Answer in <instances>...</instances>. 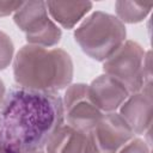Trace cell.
Wrapping results in <instances>:
<instances>
[{"label": "cell", "instance_id": "6da1fadb", "mask_svg": "<svg viewBox=\"0 0 153 153\" xmlns=\"http://www.w3.org/2000/svg\"><path fill=\"white\" fill-rule=\"evenodd\" d=\"M63 121L57 93L13 87L0 109V146L16 153L43 149Z\"/></svg>", "mask_w": 153, "mask_h": 153}, {"label": "cell", "instance_id": "7a4b0ae2", "mask_svg": "<svg viewBox=\"0 0 153 153\" xmlns=\"http://www.w3.org/2000/svg\"><path fill=\"white\" fill-rule=\"evenodd\" d=\"M71 55L60 48H43L25 44L13 60V75L19 87L57 93L73 80Z\"/></svg>", "mask_w": 153, "mask_h": 153}, {"label": "cell", "instance_id": "3957f363", "mask_svg": "<svg viewBox=\"0 0 153 153\" xmlns=\"http://www.w3.org/2000/svg\"><path fill=\"white\" fill-rule=\"evenodd\" d=\"M126 25L114 14L94 11L74 30V39L91 59L104 62L126 41Z\"/></svg>", "mask_w": 153, "mask_h": 153}, {"label": "cell", "instance_id": "277c9868", "mask_svg": "<svg viewBox=\"0 0 153 153\" xmlns=\"http://www.w3.org/2000/svg\"><path fill=\"white\" fill-rule=\"evenodd\" d=\"M146 51L135 41L124 43L103 62L104 74L111 76L131 93L140 92L145 85L143 65Z\"/></svg>", "mask_w": 153, "mask_h": 153}, {"label": "cell", "instance_id": "5b68a950", "mask_svg": "<svg viewBox=\"0 0 153 153\" xmlns=\"http://www.w3.org/2000/svg\"><path fill=\"white\" fill-rule=\"evenodd\" d=\"M13 20L25 33L27 44L49 48L61 41L62 31L49 18L45 1H23Z\"/></svg>", "mask_w": 153, "mask_h": 153}, {"label": "cell", "instance_id": "8992f818", "mask_svg": "<svg viewBox=\"0 0 153 153\" xmlns=\"http://www.w3.org/2000/svg\"><path fill=\"white\" fill-rule=\"evenodd\" d=\"M67 124L79 131L88 134L100 120L103 112L93 104L88 94V85L71 84L62 98Z\"/></svg>", "mask_w": 153, "mask_h": 153}, {"label": "cell", "instance_id": "52a82bcc", "mask_svg": "<svg viewBox=\"0 0 153 153\" xmlns=\"http://www.w3.org/2000/svg\"><path fill=\"white\" fill-rule=\"evenodd\" d=\"M90 141L99 153H117L135 134L118 112L103 114L88 133Z\"/></svg>", "mask_w": 153, "mask_h": 153}, {"label": "cell", "instance_id": "ba28073f", "mask_svg": "<svg viewBox=\"0 0 153 153\" xmlns=\"http://www.w3.org/2000/svg\"><path fill=\"white\" fill-rule=\"evenodd\" d=\"M88 94L93 104L103 114L116 112L129 97L126 87L106 74H102L92 80L88 85Z\"/></svg>", "mask_w": 153, "mask_h": 153}, {"label": "cell", "instance_id": "9c48e42d", "mask_svg": "<svg viewBox=\"0 0 153 153\" xmlns=\"http://www.w3.org/2000/svg\"><path fill=\"white\" fill-rule=\"evenodd\" d=\"M152 92L140 91L129 94L118 114L135 135L145 134L152 124Z\"/></svg>", "mask_w": 153, "mask_h": 153}, {"label": "cell", "instance_id": "30bf717a", "mask_svg": "<svg viewBox=\"0 0 153 153\" xmlns=\"http://www.w3.org/2000/svg\"><path fill=\"white\" fill-rule=\"evenodd\" d=\"M88 134L62 124L45 145L47 153H87Z\"/></svg>", "mask_w": 153, "mask_h": 153}, {"label": "cell", "instance_id": "8fae6325", "mask_svg": "<svg viewBox=\"0 0 153 153\" xmlns=\"http://www.w3.org/2000/svg\"><path fill=\"white\" fill-rule=\"evenodd\" d=\"M48 13L63 29H73L91 10V1H47Z\"/></svg>", "mask_w": 153, "mask_h": 153}, {"label": "cell", "instance_id": "7c38bea8", "mask_svg": "<svg viewBox=\"0 0 153 153\" xmlns=\"http://www.w3.org/2000/svg\"><path fill=\"white\" fill-rule=\"evenodd\" d=\"M153 7L152 2H139V1H126L118 0L115 2L116 17L123 24H136L142 22L151 12Z\"/></svg>", "mask_w": 153, "mask_h": 153}, {"label": "cell", "instance_id": "4fadbf2b", "mask_svg": "<svg viewBox=\"0 0 153 153\" xmlns=\"http://www.w3.org/2000/svg\"><path fill=\"white\" fill-rule=\"evenodd\" d=\"M14 54V44L11 37L0 30V71L6 69L12 60Z\"/></svg>", "mask_w": 153, "mask_h": 153}, {"label": "cell", "instance_id": "5bb4252c", "mask_svg": "<svg viewBox=\"0 0 153 153\" xmlns=\"http://www.w3.org/2000/svg\"><path fill=\"white\" fill-rule=\"evenodd\" d=\"M117 153H149V147L146 141L139 137H133Z\"/></svg>", "mask_w": 153, "mask_h": 153}, {"label": "cell", "instance_id": "9a60e30c", "mask_svg": "<svg viewBox=\"0 0 153 153\" xmlns=\"http://www.w3.org/2000/svg\"><path fill=\"white\" fill-rule=\"evenodd\" d=\"M23 5V1H2L0 0V17H6L16 11Z\"/></svg>", "mask_w": 153, "mask_h": 153}, {"label": "cell", "instance_id": "2e32d148", "mask_svg": "<svg viewBox=\"0 0 153 153\" xmlns=\"http://www.w3.org/2000/svg\"><path fill=\"white\" fill-rule=\"evenodd\" d=\"M5 98H6V86H5L4 81H2V79L0 78V109H1V106L4 104Z\"/></svg>", "mask_w": 153, "mask_h": 153}, {"label": "cell", "instance_id": "e0dca14e", "mask_svg": "<svg viewBox=\"0 0 153 153\" xmlns=\"http://www.w3.org/2000/svg\"><path fill=\"white\" fill-rule=\"evenodd\" d=\"M88 139H90V137H88ZM87 153H99V152H97V151L94 149V147L92 146L91 141L88 142V148H87Z\"/></svg>", "mask_w": 153, "mask_h": 153}, {"label": "cell", "instance_id": "ac0fdd59", "mask_svg": "<svg viewBox=\"0 0 153 153\" xmlns=\"http://www.w3.org/2000/svg\"><path fill=\"white\" fill-rule=\"evenodd\" d=\"M0 153H16V152H13V151H11V149H8L6 147L0 146Z\"/></svg>", "mask_w": 153, "mask_h": 153}, {"label": "cell", "instance_id": "d6986e66", "mask_svg": "<svg viewBox=\"0 0 153 153\" xmlns=\"http://www.w3.org/2000/svg\"><path fill=\"white\" fill-rule=\"evenodd\" d=\"M20 153H47V152H43V149H32V151H25Z\"/></svg>", "mask_w": 153, "mask_h": 153}]
</instances>
